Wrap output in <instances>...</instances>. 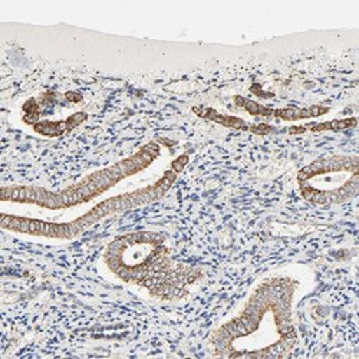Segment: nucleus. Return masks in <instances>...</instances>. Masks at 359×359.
<instances>
[{"label":"nucleus","mask_w":359,"mask_h":359,"mask_svg":"<svg viewBox=\"0 0 359 359\" xmlns=\"http://www.w3.org/2000/svg\"><path fill=\"white\" fill-rule=\"evenodd\" d=\"M296 283L286 278L263 282L242 313L223 325L213 344L222 356H285L296 342L292 299Z\"/></svg>","instance_id":"nucleus-1"},{"label":"nucleus","mask_w":359,"mask_h":359,"mask_svg":"<svg viewBox=\"0 0 359 359\" xmlns=\"http://www.w3.org/2000/svg\"><path fill=\"white\" fill-rule=\"evenodd\" d=\"M105 262L119 279L142 286L167 301L182 296L197 278L193 269L172 262L165 237L154 231L116 237L105 252Z\"/></svg>","instance_id":"nucleus-2"},{"label":"nucleus","mask_w":359,"mask_h":359,"mask_svg":"<svg viewBox=\"0 0 359 359\" xmlns=\"http://www.w3.org/2000/svg\"><path fill=\"white\" fill-rule=\"evenodd\" d=\"M158 156L160 145L149 142L131 157L118 161L108 168L89 174L79 183L59 193H53L42 187H4L2 200L36 204L39 207L50 208V210L75 207L91 201L118 184L121 180L145 170L149 164L154 163Z\"/></svg>","instance_id":"nucleus-3"},{"label":"nucleus","mask_w":359,"mask_h":359,"mask_svg":"<svg viewBox=\"0 0 359 359\" xmlns=\"http://www.w3.org/2000/svg\"><path fill=\"white\" fill-rule=\"evenodd\" d=\"M175 178H177V172L174 170H170L164 174L161 180H158L154 186L134 191L131 194H124V196L105 200L101 204L95 205L91 212H88L86 215L74 220L72 223L57 224V223H48V222H41L34 219L5 215L2 217V227L12 231L43 236L50 238H72L111 213L127 210V208H133L135 205L147 204L149 201L161 198L170 190V187L175 182Z\"/></svg>","instance_id":"nucleus-4"},{"label":"nucleus","mask_w":359,"mask_h":359,"mask_svg":"<svg viewBox=\"0 0 359 359\" xmlns=\"http://www.w3.org/2000/svg\"><path fill=\"white\" fill-rule=\"evenodd\" d=\"M302 197L316 205L349 201L359 189V158L356 156H331L319 158L297 174Z\"/></svg>","instance_id":"nucleus-5"},{"label":"nucleus","mask_w":359,"mask_h":359,"mask_svg":"<svg viewBox=\"0 0 359 359\" xmlns=\"http://www.w3.org/2000/svg\"><path fill=\"white\" fill-rule=\"evenodd\" d=\"M198 116L204 118V119H210V121H215L223 127L227 128H233V130H242V131H252L255 134L259 135H266V134H271L273 133V128L271 126H266V124H259V126H252L248 124L246 121H243L242 118H237V116H231V115H224L217 112L213 108H194L193 109Z\"/></svg>","instance_id":"nucleus-6"},{"label":"nucleus","mask_w":359,"mask_h":359,"mask_svg":"<svg viewBox=\"0 0 359 359\" xmlns=\"http://www.w3.org/2000/svg\"><path fill=\"white\" fill-rule=\"evenodd\" d=\"M86 119V114L83 112H78L74 114L72 116L64 119V121H42V123H36L34 126L35 131L46 135V137H59L62 135L74 128H76L81 123H83Z\"/></svg>","instance_id":"nucleus-7"},{"label":"nucleus","mask_w":359,"mask_h":359,"mask_svg":"<svg viewBox=\"0 0 359 359\" xmlns=\"http://www.w3.org/2000/svg\"><path fill=\"white\" fill-rule=\"evenodd\" d=\"M327 112H329V108L322 107V105H313V107H308V108L289 107V108L273 109V116L283 119V121H297V119L316 118V116L325 115Z\"/></svg>","instance_id":"nucleus-8"},{"label":"nucleus","mask_w":359,"mask_h":359,"mask_svg":"<svg viewBox=\"0 0 359 359\" xmlns=\"http://www.w3.org/2000/svg\"><path fill=\"white\" fill-rule=\"evenodd\" d=\"M358 121L356 118H345V119H334V121L320 123V124H306L301 127H292L289 128V134H302L306 131L320 133V131H342L356 127Z\"/></svg>","instance_id":"nucleus-9"},{"label":"nucleus","mask_w":359,"mask_h":359,"mask_svg":"<svg viewBox=\"0 0 359 359\" xmlns=\"http://www.w3.org/2000/svg\"><path fill=\"white\" fill-rule=\"evenodd\" d=\"M236 104L241 105L242 108H245L250 115H255V116H272L273 115V109L271 108H266L260 104H256L250 100H246V98H242V97H236L234 98Z\"/></svg>","instance_id":"nucleus-10"},{"label":"nucleus","mask_w":359,"mask_h":359,"mask_svg":"<svg viewBox=\"0 0 359 359\" xmlns=\"http://www.w3.org/2000/svg\"><path fill=\"white\" fill-rule=\"evenodd\" d=\"M187 161H189V157H187V156H180V157L172 163L171 170H174L177 174H178V172H182V171L184 170V167H186Z\"/></svg>","instance_id":"nucleus-11"},{"label":"nucleus","mask_w":359,"mask_h":359,"mask_svg":"<svg viewBox=\"0 0 359 359\" xmlns=\"http://www.w3.org/2000/svg\"><path fill=\"white\" fill-rule=\"evenodd\" d=\"M67 98L71 100V101H81V95H76V94H67Z\"/></svg>","instance_id":"nucleus-12"}]
</instances>
